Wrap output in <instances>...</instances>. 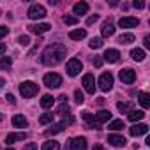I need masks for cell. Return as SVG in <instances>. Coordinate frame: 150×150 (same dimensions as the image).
<instances>
[{
    "instance_id": "19",
    "label": "cell",
    "mask_w": 150,
    "mask_h": 150,
    "mask_svg": "<svg viewBox=\"0 0 150 150\" xmlns=\"http://www.w3.org/2000/svg\"><path fill=\"white\" fill-rule=\"evenodd\" d=\"M101 34H103V37H111L113 34H115V27H113V23L108 20L104 25H103V28H101Z\"/></svg>"
},
{
    "instance_id": "18",
    "label": "cell",
    "mask_w": 150,
    "mask_h": 150,
    "mask_svg": "<svg viewBox=\"0 0 150 150\" xmlns=\"http://www.w3.org/2000/svg\"><path fill=\"white\" fill-rule=\"evenodd\" d=\"M108 141H110V145H113V146H124V145H125V138L120 136V134H110V136H108Z\"/></svg>"
},
{
    "instance_id": "20",
    "label": "cell",
    "mask_w": 150,
    "mask_h": 150,
    "mask_svg": "<svg viewBox=\"0 0 150 150\" xmlns=\"http://www.w3.org/2000/svg\"><path fill=\"white\" fill-rule=\"evenodd\" d=\"M85 35H87V30L85 28H78V30H71L69 32V37L72 41H81V39H85Z\"/></svg>"
},
{
    "instance_id": "22",
    "label": "cell",
    "mask_w": 150,
    "mask_h": 150,
    "mask_svg": "<svg viewBox=\"0 0 150 150\" xmlns=\"http://www.w3.org/2000/svg\"><path fill=\"white\" fill-rule=\"evenodd\" d=\"M53 104H55V97H53V96H42V99H41V106H42L44 110H50Z\"/></svg>"
},
{
    "instance_id": "45",
    "label": "cell",
    "mask_w": 150,
    "mask_h": 150,
    "mask_svg": "<svg viewBox=\"0 0 150 150\" xmlns=\"http://www.w3.org/2000/svg\"><path fill=\"white\" fill-rule=\"evenodd\" d=\"M58 99H60V101H62V103H65V101H67V96H65V94H62V96H60V97H58Z\"/></svg>"
},
{
    "instance_id": "10",
    "label": "cell",
    "mask_w": 150,
    "mask_h": 150,
    "mask_svg": "<svg viewBox=\"0 0 150 150\" xmlns=\"http://www.w3.org/2000/svg\"><path fill=\"white\" fill-rule=\"evenodd\" d=\"M118 25H120L122 28H134V27H138V25H139V20H138V18L125 16V18H120Z\"/></svg>"
},
{
    "instance_id": "50",
    "label": "cell",
    "mask_w": 150,
    "mask_h": 150,
    "mask_svg": "<svg viewBox=\"0 0 150 150\" xmlns=\"http://www.w3.org/2000/svg\"><path fill=\"white\" fill-rule=\"evenodd\" d=\"M0 14H2V13H0Z\"/></svg>"
},
{
    "instance_id": "4",
    "label": "cell",
    "mask_w": 150,
    "mask_h": 150,
    "mask_svg": "<svg viewBox=\"0 0 150 150\" xmlns=\"http://www.w3.org/2000/svg\"><path fill=\"white\" fill-rule=\"evenodd\" d=\"M99 88L103 92H110L113 88V74L111 72H103L99 78Z\"/></svg>"
},
{
    "instance_id": "25",
    "label": "cell",
    "mask_w": 150,
    "mask_h": 150,
    "mask_svg": "<svg viewBox=\"0 0 150 150\" xmlns=\"http://www.w3.org/2000/svg\"><path fill=\"white\" fill-rule=\"evenodd\" d=\"M145 117V113L141 111V110H136V111H129V120L131 122H138V120H141Z\"/></svg>"
},
{
    "instance_id": "26",
    "label": "cell",
    "mask_w": 150,
    "mask_h": 150,
    "mask_svg": "<svg viewBox=\"0 0 150 150\" xmlns=\"http://www.w3.org/2000/svg\"><path fill=\"white\" fill-rule=\"evenodd\" d=\"M118 42L120 44H131V42H134V35L132 34H122L118 37Z\"/></svg>"
},
{
    "instance_id": "32",
    "label": "cell",
    "mask_w": 150,
    "mask_h": 150,
    "mask_svg": "<svg viewBox=\"0 0 150 150\" xmlns=\"http://www.w3.org/2000/svg\"><path fill=\"white\" fill-rule=\"evenodd\" d=\"M64 23L65 25H76L78 23V18L76 16H64Z\"/></svg>"
},
{
    "instance_id": "36",
    "label": "cell",
    "mask_w": 150,
    "mask_h": 150,
    "mask_svg": "<svg viewBox=\"0 0 150 150\" xmlns=\"http://www.w3.org/2000/svg\"><path fill=\"white\" fill-rule=\"evenodd\" d=\"M18 42H20L21 46H28V44H30V37H28V35H20Z\"/></svg>"
},
{
    "instance_id": "49",
    "label": "cell",
    "mask_w": 150,
    "mask_h": 150,
    "mask_svg": "<svg viewBox=\"0 0 150 150\" xmlns=\"http://www.w3.org/2000/svg\"><path fill=\"white\" fill-rule=\"evenodd\" d=\"M6 150H13V148H6Z\"/></svg>"
},
{
    "instance_id": "24",
    "label": "cell",
    "mask_w": 150,
    "mask_h": 150,
    "mask_svg": "<svg viewBox=\"0 0 150 150\" xmlns=\"http://www.w3.org/2000/svg\"><path fill=\"white\" fill-rule=\"evenodd\" d=\"M139 104L146 110V108H150V96L146 94V92H141L139 94Z\"/></svg>"
},
{
    "instance_id": "9",
    "label": "cell",
    "mask_w": 150,
    "mask_h": 150,
    "mask_svg": "<svg viewBox=\"0 0 150 150\" xmlns=\"http://www.w3.org/2000/svg\"><path fill=\"white\" fill-rule=\"evenodd\" d=\"M81 85H83V88H85L88 94H94V92H96V80H94V74H90V72L85 74Z\"/></svg>"
},
{
    "instance_id": "43",
    "label": "cell",
    "mask_w": 150,
    "mask_h": 150,
    "mask_svg": "<svg viewBox=\"0 0 150 150\" xmlns=\"http://www.w3.org/2000/svg\"><path fill=\"white\" fill-rule=\"evenodd\" d=\"M6 50H7V46H6L4 42H0V55H4V53H6Z\"/></svg>"
},
{
    "instance_id": "15",
    "label": "cell",
    "mask_w": 150,
    "mask_h": 150,
    "mask_svg": "<svg viewBox=\"0 0 150 150\" xmlns=\"http://www.w3.org/2000/svg\"><path fill=\"white\" fill-rule=\"evenodd\" d=\"M51 28V25H48V23H37V25H28V30L30 32H34V34H44V32H48Z\"/></svg>"
},
{
    "instance_id": "33",
    "label": "cell",
    "mask_w": 150,
    "mask_h": 150,
    "mask_svg": "<svg viewBox=\"0 0 150 150\" xmlns=\"http://www.w3.org/2000/svg\"><path fill=\"white\" fill-rule=\"evenodd\" d=\"M74 99H76V103H78V104H83V101H85L83 92H81V90H76V92H74Z\"/></svg>"
},
{
    "instance_id": "27",
    "label": "cell",
    "mask_w": 150,
    "mask_h": 150,
    "mask_svg": "<svg viewBox=\"0 0 150 150\" xmlns=\"http://www.w3.org/2000/svg\"><path fill=\"white\" fill-rule=\"evenodd\" d=\"M51 122H53V113H42L41 118H39L41 125H46V124H51Z\"/></svg>"
},
{
    "instance_id": "7",
    "label": "cell",
    "mask_w": 150,
    "mask_h": 150,
    "mask_svg": "<svg viewBox=\"0 0 150 150\" xmlns=\"http://www.w3.org/2000/svg\"><path fill=\"white\" fill-rule=\"evenodd\" d=\"M44 16H46L44 6H41V4L30 6V9H28V18H30V20H41V18H44Z\"/></svg>"
},
{
    "instance_id": "29",
    "label": "cell",
    "mask_w": 150,
    "mask_h": 150,
    "mask_svg": "<svg viewBox=\"0 0 150 150\" xmlns=\"http://www.w3.org/2000/svg\"><path fill=\"white\" fill-rule=\"evenodd\" d=\"M101 46H103V39L101 37H92L90 39V48L92 50H99Z\"/></svg>"
},
{
    "instance_id": "11",
    "label": "cell",
    "mask_w": 150,
    "mask_h": 150,
    "mask_svg": "<svg viewBox=\"0 0 150 150\" xmlns=\"http://www.w3.org/2000/svg\"><path fill=\"white\" fill-rule=\"evenodd\" d=\"M71 150H87V139L83 136L71 139Z\"/></svg>"
},
{
    "instance_id": "47",
    "label": "cell",
    "mask_w": 150,
    "mask_h": 150,
    "mask_svg": "<svg viewBox=\"0 0 150 150\" xmlns=\"http://www.w3.org/2000/svg\"><path fill=\"white\" fill-rule=\"evenodd\" d=\"M4 85H6V80H4V78H0V88H2Z\"/></svg>"
},
{
    "instance_id": "40",
    "label": "cell",
    "mask_w": 150,
    "mask_h": 150,
    "mask_svg": "<svg viewBox=\"0 0 150 150\" xmlns=\"http://www.w3.org/2000/svg\"><path fill=\"white\" fill-rule=\"evenodd\" d=\"M97 20H99V16H97V14H94V16H90V18L87 20V25H92V23H96Z\"/></svg>"
},
{
    "instance_id": "31",
    "label": "cell",
    "mask_w": 150,
    "mask_h": 150,
    "mask_svg": "<svg viewBox=\"0 0 150 150\" xmlns=\"http://www.w3.org/2000/svg\"><path fill=\"white\" fill-rule=\"evenodd\" d=\"M11 65H13V60L9 57H2V60H0V67H2V69H11Z\"/></svg>"
},
{
    "instance_id": "21",
    "label": "cell",
    "mask_w": 150,
    "mask_h": 150,
    "mask_svg": "<svg viewBox=\"0 0 150 150\" xmlns=\"http://www.w3.org/2000/svg\"><path fill=\"white\" fill-rule=\"evenodd\" d=\"M13 125L14 127H27L28 125V120L23 115H14L13 117Z\"/></svg>"
},
{
    "instance_id": "48",
    "label": "cell",
    "mask_w": 150,
    "mask_h": 150,
    "mask_svg": "<svg viewBox=\"0 0 150 150\" xmlns=\"http://www.w3.org/2000/svg\"><path fill=\"white\" fill-rule=\"evenodd\" d=\"M2 120H4V115H2V113H0V122H2Z\"/></svg>"
},
{
    "instance_id": "13",
    "label": "cell",
    "mask_w": 150,
    "mask_h": 150,
    "mask_svg": "<svg viewBox=\"0 0 150 150\" xmlns=\"http://www.w3.org/2000/svg\"><path fill=\"white\" fill-rule=\"evenodd\" d=\"M25 139H27V132H14V134H7L6 143H7V145H13V143L25 141Z\"/></svg>"
},
{
    "instance_id": "14",
    "label": "cell",
    "mask_w": 150,
    "mask_h": 150,
    "mask_svg": "<svg viewBox=\"0 0 150 150\" xmlns=\"http://www.w3.org/2000/svg\"><path fill=\"white\" fill-rule=\"evenodd\" d=\"M72 13L76 14V18L81 16V14H87V13H88V4H87V2H78V4H74Z\"/></svg>"
},
{
    "instance_id": "41",
    "label": "cell",
    "mask_w": 150,
    "mask_h": 150,
    "mask_svg": "<svg viewBox=\"0 0 150 150\" xmlns=\"http://www.w3.org/2000/svg\"><path fill=\"white\" fill-rule=\"evenodd\" d=\"M25 150H39V146H37V145H34V143H28V145L25 146Z\"/></svg>"
},
{
    "instance_id": "42",
    "label": "cell",
    "mask_w": 150,
    "mask_h": 150,
    "mask_svg": "<svg viewBox=\"0 0 150 150\" xmlns=\"http://www.w3.org/2000/svg\"><path fill=\"white\" fill-rule=\"evenodd\" d=\"M11 104H16V99H14V96H11V94H7V97H6Z\"/></svg>"
},
{
    "instance_id": "16",
    "label": "cell",
    "mask_w": 150,
    "mask_h": 150,
    "mask_svg": "<svg viewBox=\"0 0 150 150\" xmlns=\"http://www.w3.org/2000/svg\"><path fill=\"white\" fill-rule=\"evenodd\" d=\"M103 58H104L106 62H111V64H115V62H118V58H120V53H118L117 50H106V51H104V55H103Z\"/></svg>"
},
{
    "instance_id": "23",
    "label": "cell",
    "mask_w": 150,
    "mask_h": 150,
    "mask_svg": "<svg viewBox=\"0 0 150 150\" xmlns=\"http://www.w3.org/2000/svg\"><path fill=\"white\" fill-rule=\"evenodd\" d=\"M131 57H132V60L141 62V60L145 58V51H143V50H139V48H136V50H132V51H131Z\"/></svg>"
},
{
    "instance_id": "28",
    "label": "cell",
    "mask_w": 150,
    "mask_h": 150,
    "mask_svg": "<svg viewBox=\"0 0 150 150\" xmlns=\"http://www.w3.org/2000/svg\"><path fill=\"white\" fill-rule=\"evenodd\" d=\"M42 150H60V145L58 141H44Z\"/></svg>"
},
{
    "instance_id": "38",
    "label": "cell",
    "mask_w": 150,
    "mask_h": 150,
    "mask_svg": "<svg viewBox=\"0 0 150 150\" xmlns=\"http://www.w3.org/2000/svg\"><path fill=\"white\" fill-rule=\"evenodd\" d=\"M7 34H9V28H7V27H4V25H2V27H0V39H2V37H6V35H7Z\"/></svg>"
},
{
    "instance_id": "34",
    "label": "cell",
    "mask_w": 150,
    "mask_h": 150,
    "mask_svg": "<svg viewBox=\"0 0 150 150\" xmlns=\"http://www.w3.org/2000/svg\"><path fill=\"white\" fill-rule=\"evenodd\" d=\"M117 108H118L122 113H125V111H131V104H127V103H118V104H117Z\"/></svg>"
},
{
    "instance_id": "39",
    "label": "cell",
    "mask_w": 150,
    "mask_h": 150,
    "mask_svg": "<svg viewBox=\"0 0 150 150\" xmlns=\"http://www.w3.org/2000/svg\"><path fill=\"white\" fill-rule=\"evenodd\" d=\"M132 6H134L136 9H143V7H145V2H141V0H134Z\"/></svg>"
},
{
    "instance_id": "6",
    "label": "cell",
    "mask_w": 150,
    "mask_h": 150,
    "mask_svg": "<svg viewBox=\"0 0 150 150\" xmlns=\"http://www.w3.org/2000/svg\"><path fill=\"white\" fill-rule=\"evenodd\" d=\"M67 74L69 76H76V74H80V71L83 69V64H81V60L80 58H71L69 62H67Z\"/></svg>"
},
{
    "instance_id": "44",
    "label": "cell",
    "mask_w": 150,
    "mask_h": 150,
    "mask_svg": "<svg viewBox=\"0 0 150 150\" xmlns=\"http://www.w3.org/2000/svg\"><path fill=\"white\" fill-rule=\"evenodd\" d=\"M145 46L150 48V35H145Z\"/></svg>"
},
{
    "instance_id": "17",
    "label": "cell",
    "mask_w": 150,
    "mask_h": 150,
    "mask_svg": "<svg viewBox=\"0 0 150 150\" xmlns=\"http://www.w3.org/2000/svg\"><path fill=\"white\" fill-rule=\"evenodd\" d=\"M94 118V122H97V124H103V122H108V120H111V113L108 111V110H101L99 113H96V117H92Z\"/></svg>"
},
{
    "instance_id": "2",
    "label": "cell",
    "mask_w": 150,
    "mask_h": 150,
    "mask_svg": "<svg viewBox=\"0 0 150 150\" xmlns=\"http://www.w3.org/2000/svg\"><path fill=\"white\" fill-rule=\"evenodd\" d=\"M37 92H39V87H37L34 81H23V83L20 85V94H21L25 99H30V97L37 96Z\"/></svg>"
},
{
    "instance_id": "1",
    "label": "cell",
    "mask_w": 150,
    "mask_h": 150,
    "mask_svg": "<svg viewBox=\"0 0 150 150\" xmlns=\"http://www.w3.org/2000/svg\"><path fill=\"white\" fill-rule=\"evenodd\" d=\"M65 46L60 44V42H55V44H50L44 51H42V64L44 65H57L64 60L65 57Z\"/></svg>"
},
{
    "instance_id": "37",
    "label": "cell",
    "mask_w": 150,
    "mask_h": 150,
    "mask_svg": "<svg viewBox=\"0 0 150 150\" xmlns=\"http://www.w3.org/2000/svg\"><path fill=\"white\" fill-rule=\"evenodd\" d=\"M92 64H94L96 67H101V65H103V58H101V57H94V58H92Z\"/></svg>"
},
{
    "instance_id": "30",
    "label": "cell",
    "mask_w": 150,
    "mask_h": 150,
    "mask_svg": "<svg viewBox=\"0 0 150 150\" xmlns=\"http://www.w3.org/2000/svg\"><path fill=\"white\" fill-rule=\"evenodd\" d=\"M124 127H125V125H124L122 120H113V122L110 124V129H111V131H122Z\"/></svg>"
},
{
    "instance_id": "35",
    "label": "cell",
    "mask_w": 150,
    "mask_h": 150,
    "mask_svg": "<svg viewBox=\"0 0 150 150\" xmlns=\"http://www.w3.org/2000/svg\"><path fill=\"white\" fill-rule=\"evenodd\" d=\"M58 113H60V115H69V106H67V103H62V104L58 106Z\"/></svg>"
},
{
    "instance_id": "8",
    "label": "cell",
    "mask_w": 150,
    "mask_h": 150,
    "mask_svg": "<svg viewBox=\"0 0 150 150\" xmlns=\"http://www.w3.org/2000/svg\"><path fill=\"white\" fill-rule=\"evenodd\" d=\"M118 76H120L122 83H125V85H131V83L136 81V72H134L132 69H122Z\"/></svg>"
},
{
    "instance_id": "3",
    "label": "cell",
    "mask_w": 150,
    "mask_h": 150,
    "mask_svg": "<svg viewBox=\"0 0 150 150\" xmlns=\"http://www.w3.org/2000/svg\"><path fill=\"white\" fill-rule=\"evenodd\" d=\"M44 85L48 88H58L62 85V76L57 74V72H48L44 76Z\"/></svg>"
},
{
    "instance_id": "12",
    "label": "cell",
    "mask_w": 150,
    "mask_h": 150,
    "mask_svg": "<svg viewBox=\"0 0 150 150\" xmlns=\"http://www.w3.org/2000/svg\"><path fill=\"white\" fill-rule=\"evenodd\" d=\"M129 132H131V136H143L148 132V125L146 124H134L129 129Z\"/></svg>"
},
{
    "instance_id": "5",
    "label": "cell",
    "mask_w": 150,
    "mask_h": 150,
    "mask_svg": "<svg viewBox=\"0 0 150 150\" xmlns=\"http://www.w3.org/2000/svg\"><path fill=\"white\" fill-rule=\"evenodd\" d=\"M71 124H74V117L72 115H69L67 118H64L60 124H57V125H53L51 129H48L46 131V136H51V134H57V132H60V131H64L67 125H71Z\"/></svg>"
},
{
    "instance_id": "46",
    "label": "cell",
    "mask_w": 150,
    "mask_h": 150,
    "mask_svg": "<svg viewBox=\"0 0 150 150\" xmlns=\"http://www.w3.org/2000/svg\"><path fill=\"white\" fill-rule=\"evenodd\" d=\"M94 150H104V146L103 145H94Z\"/></svg>"
}]
</instances>
